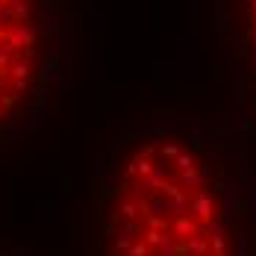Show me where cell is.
Returning a JSON list of instances; mask_svg holds the SVG:
<instances>
[{"mask_svg":"<svg viewBox=\"0 0 256 256\" xmlns=\"http://www.w3.org/2000/svg\"><path fill=\"white\" fill-rule=\"evenodd\" d=\"M71 44V0H0V148L42 124Z\"/></svg>","mask_w":256,"mask_h":256,"instance_id":"cell-2","label":"cell"},{"mask_svg":"<svg viewBox=\"0 0 256 256\" xmlns=\"http://www.w3.org/2000/svg\"><path fill=\"white\" fill-rule=\"evenodd\" d=\"M0 256H21V254H18V250H12V248H3V244H0Z\"/></svg>","mask_w":256,"mask_h":256,"instance_id":"cell-4","label":"cell"},{"mask_svg":"<svg viewBox=\"0 0 256 256\" xmlns=\"http://www.w3.org/2000/svg\"><path fill=\"white\" fill-rule=\"evenodd\" d=\"M238 9H242V30H244V71H248L250 103L256 112V0H238Z\"/></svg>","mask_w":256,"mask_h":256,"instance_id":"cell-3","label":"cell"},{"mask_svg":"<svg viewBox=\"0 0 256 256\" xmlns=\"http://www.w3.org/2000/svg\"><path fill=\"white\" fill-rule=\"evenodd\" d=\"M94 256H250V180L221 124L136 118L103 136Z\"/></svg>","mask_w":256,"mask_h":256,"instance_id":"cell-1","label":"cell"}]
</instances>
